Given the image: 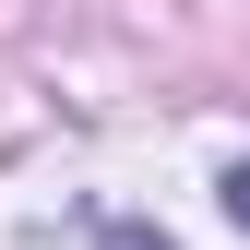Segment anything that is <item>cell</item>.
<instances>
[{
	"label": "cell",
	"mask_w": 250,
	"mask_h": 250,
	"mask_svg": "<svg viewBox=\"0 0 250 250\" xmlns=\"http://www.w3.org/2000/svg\"><path fill=\"white\" fill-rule=\"evenodd\" d=\"M96 250H167V238H155V227H107Z\"/></svg>",
	"instance_id": "7a4b0ae2"
},
{
	"label": "cell",
	"mask_w": 250,
	"mask_h": 250,
	"mask_svg": "<svg viewBox=\"0 0 250 250\" xmlns=\"http://www.w3.org/2000/svg\"><path fill=\"white\" fill-rule=\"evenodd\" d=\"M227 214H238V238H250V167H227Z\"/></svg>",
	"instance_id": "6da1fadb"
}]
</instances>
